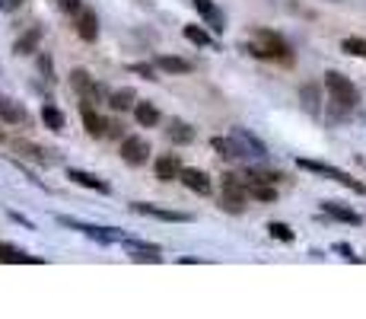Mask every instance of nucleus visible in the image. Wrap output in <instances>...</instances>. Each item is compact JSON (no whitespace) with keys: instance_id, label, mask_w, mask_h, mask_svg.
<instances>
[{"instance_id":"f257e3e1","label":"nucleus","mask_w":366,"mask_h":319,"mask_svg":"<svg viewBox=\"0 0 366 319\" xmlns=\"http://www.w3.org/2000/svg\"><path fill=\"white\" fill-rule=\"evenodd\" d=\"M325 90H328V96H332V106H334V115L338 118L347 115V112L360 102L357 86L350 84V77L338 74V70H328V74H325Z\"/></svg>"},{"instance_id":"f03ea898","label":"nucleus","mask_w":366,"mask_h":319,"mask_svg":"<svg viewBox=\"0 0 366 319\" xmlns=\"http://www.w3.org/2000/svg\"><path fill=\"white\" fill-rule=\"evenodd\" d=\"M245 51H252L255 58L287 61V64H290V45L283 42L277 32H271V29H258V32H255V39L245 45Z\"/></svg>"},{"instance_id":"7ed1b4c3","label":"nucleus","mask_w":366,"mask_h":319,"mask_svg":"<svg viewBox=\"0 0 366 319\" xmlns=\"http://www.w3.org/2000/svg\"><path fill=\"white\" fill-rule=\"evenodd\" d=\"M249 202V188H245V179L233 176V173H223V192H220V211L226 214H242Z\"/></svg>"},{"instance_id":"20e7f679","label":"nucleus","mask_w":366,"mask_h":319,"mask_svg":"<svg viewBox=\"0 0 366 319\" xmlns=\"http://www.w3.org/2000/svg\"><path fill=\"white\" fill-rule=\"evenodd\" d=\"M296 166L300 169H306V173H316V176H325V179H332V182H338V185H344V188H350V192H357V195H366V185L363 182H357L354 176H347L344 169H338V166H328V163H318V160H296Z\"/></svg>"},{"instance_id":"39448f33","label":"nucleus","mask_w":366,"mask_h":319,"mask_svg":"<svg viewBox=\"0 0 366 319\" xmlns=\"http://www.w3.org/2000/svg\"><path fill=\"white\" fill-rule=\"evenodd\" d=\"M58 224L61 227H70V230H80L83 236H90V240H96V243L108 246V243H125V236L121 230L115 227H99V224H86V220H77V218H64V214H58Z\"/></svg>"},{"instance_id":"423d86ee","label":"nucleus","mask_w":366,"mask_h":319,"mask_svg":"<svg viewBox=\"0 0 366 319\" xmlns=\"http://www.w3.org/2000/svg\"><path fill=\"white\" fill-rule=\"evenodd\" d=\"M70 86H74V90L80 93V99L90 102V106H92V102L108 99L105 90H102V84H96L86 68H74V70H70Z\"/></svg>"},{"instance_id":"0eeeda50","label":"nucleus","mask_w":366,"mask_h":319,"mask_svg":"<svg viewBox=\"0 0 366 319\" xmlns=\"http://www.w3.org/2000/svg\"><path fill=\"white\" fill-rule=\"evenodd\" d=\"M134 214H143V218H156L166 220V224H192V214L188 211H175V208H159V204H147V202H131Z\"/></svg>"},{"instance_id":"6e6552de","label":"nucleus","mask_w":366,"mask_h":319,"mask_svg":"<svg viewBox=\"0 0 366 319\" xmlns=\"http://www.w3.org/2000/svg\"><path fill=\"white\" fill-rule=\"evenodd\" d=\"M230 135H233V141L239 144L242 160H252V163H265V160H267L265 141H258V137L252 135V131H245V128H233Z\"/></svg>"},{"instance_id":"1a4fd4ad","label":"nucleus","mask_w":366,"mask_h":319,"mask_svg":"<svg viewBox=\"0 0 366 319\" xmlns=\"http://www.w3.org/2000/svg\"><path fill=\"white\" fill-rule=\"evenodd\" d=\"M121 160H125L128 166H143V163H147V160H150V141H147V137H141V135H131V137H125V141H121Z\"/></svg>"},{"instance_id":"9d476101","label":"nucleus","mask_w":366,"mask_h":319,"mask_svg":"<svg viewBox=\"0 0 366 319\" xmlns=\"http://www.w3.org/2000/svg\"><path fill=\"white\" fill-rule=\"evenodd\" d=\"M192 7L201 13V19L214 29V32H223L226 29V17H223V10L216 7L214 0H192Z\"/></svg>"},{"instance_id":"9b49d317","label":"nucleus","mask_w":366,"mask_h":319,"mask_svg":"<svg viewBox=\"0 0 366 319\" xmlns=\"http://www.w3.org/2000/svg\"><path fill=\"white\" fill-rule=\"evenodd\" d=\"M77 35H80L83 42H96V39H99V17H96V10L83 7L77 13Z\"/></svg>"},{"instance_id":"f8f14e48","label":"nucleus","mask_w":366,"mask_h":319,"mask_svg":"<svg viewBox=\"0 0 366 319\" xmlns=\"http://www.w3.org/2000/svg\"><path fill=\"white\" fill-rule=\"evenodd\" d=\"M67 179L70 182H77V185H83V188H90V192H99V195H108L112 192V185L105 182V179H99V176H92V173H86V169H67Z\"/></svg>"},{"instance_id":"ddd939ff","label":"nucleus","mask_w":366,"mask_h":319,"mask_svg":"<svg viewBox=\"0 0 366 319\" xmlns=\"http://www.w3.org/2000/svg\"><path fill=\"white\" fill-rule=\"evenodd\" d=\"M182 160H179V153H163V157L156 160V179L159 182H172V179H182Z\"/></svg>"},{"instance_id":"4468645a","label":"nucleus","mask_w":366,"mask_h":319,"mask_svg":"<svg viewBox=\"0 0 366 319\" xmlns=\"http://www.w3.org/2000/svg\"><path fill=\"white\" fill-rule=\"evenodd\" d=\"M80 115H83V128H86V135H90V137H108V122L92 109L90 102H83Z\"/></svg>"},{"instance_id":"2eb2a0df","label":"nucleus","mask_w":366,"mask_h":319,"mask_svg":"<svg viewBox=\"0 0 366 319\" xmlns=\"http://www.w3.org/2000/svg\"><path fill=\"white\" fill-rule=\"evenodd\" d=\"M182 182H185V188H192V192H198V195H210V188H214L207 173H204V169H194V166L182 169Z\"/></svg>"},{"instance_id":"dca6fc26","label":"nucleus","mask_w":366,"mask_h":319,"mask_svg":"<svg viewBox=\"0 0 366 319\" xmlns=\"http://www.w3.org/2000/svg\"><path fill=\"white\" fill-rule=\"evenodd\" d=\"M0 262H3V265H42V259H39V255H29V252H23V249H17V246L13 243H3V240H0Z\"/></svg>"},{"instance_id":"f3484780","label":"nucleus","mask_w":366,"mask_h":319,"mask_svg":"<svg viewBox=\"0 0 366 319\" xmlns=\"http://www.w3.org/2000/svg\"><path fill=\"white\" fill-rule=\"evenodd\" d=\"M13 151H17L19 157L32 160V163H45V166H51V163H54L51 151H45V147H39V144H32V141H13Z\"/></svg>"},{"instance_id":"a211bd4d","label":"nucleus","mask_w":366,"mask_h":319,"mask_svg":"<svg viewBox=\"0 0 366 319\" xmlns=\"http://www.w3.org/2000/svg\"><path fill=\"white\" fill-rule=\"evenodd\" d=\"M322 211L328 214V218L341 220V224H350V227H357V224H363V218H360L354 208H347V204L341 202H322Z\"/></svg>"},{"instance_id":"6ab92c4d","label":"nucleus","mask_w":366,"mask_h":319,"mask_svg":"<svg viewBox=\"0 0 366 319\" xmlns=\"http://www.w3.org/2000/svg\"><path fill=\"white\" fill-rule=\"evenodd\" d=\"M39 42H42V29H39V26H32L29 32H23L17 42H13V51H17L19 58H29V55H35V51H39Z\"/></svg>"},{"instance_id":"aec40b11","label":"nucleus","mask_w":366,"mask_h":319,"mask_svg":"<svg viewBox=\"0 0 366 319\" xmlns=\"http://www.w3.org/2000/svg\"><path fill=\"white\" fill-rule=\"evenodd\" d=\"M0 115H3V122H10V125H26L29 122V112H26V106L23 102H17V99H0Z\"/></svg>"},{"instance_id":"412c9836","label":"nucleus","mask_w":366,"mask_h":319,"mask_svg":"<svg viewBox=\"0 0 366 319\" xmlns=\"http://www.w3.org/2000/svg\"><path fill=\"white\" fill-rule=\"evenodd\" d=\"M108 109H115V112H128V109H134L137 106V93L131 90V86H121V90H115V93H108Z\"/></svg>"},{"instance_id":"4be33fe9","label":"nucleus","mask_w":366,"mask_h":319,"mask_svg":"<svg viewBox=\"0 0 366 319\" xmlns=\"http://www.w3.org/2000/svg\"><path fill=\"white\" fill-rule=\"evenodd\" d=\"M166 137L172 144H192L194 141V128L185 122V118H172L166 128Z\"/></svg>"},{"instance_id":"5701e85b","label":"nucleus","mask_w":366,"mask_h":319,"mask_svg":"<svg viewBox=\"0 0 366 319\" xmlns=\"http://www.w3.org/2000/svg\"><path fill=\"white\" fill-rule=\"evenodd\" d=\"M134 118H137L141 128H156L159 125V109L153 102H137V106H134Z\"/></svg>"},{"instance_id":"b1692460","label":"nucleus","mask_w":366,"mask_h":319,"mask_svg":"<svg viewBox=\"0 0 366 319\" xmlns=\"http://www.w3.org/2000/svg\"><path fill=\"white\" fill-rule=\"evenodd\" d=\"M210 147L216 151V157H220V160H242V151H239V144L233 141V135H230V137H214Z\"/></svg>"},{"instance_id":"393cba45","label":"nucleus","mask_w":366,"mask_h":319,"mask_svg":"<svg viewBox=\"0 0 366 319\" xmlns=\"http://www.w3.org/2000/svg\"><path fill=\"white\" fill-rule=\"evenodd\" d=\"M156 68L166 70V74H192V61L175 58V55H159V58H156Z\"/></svg>"},{"instance_id":"a878e982","label":"nucleus","mask_w":366,"mask_h":319,"mask_svg":"<svg viewBox=\"0 0 366 319\" xmlns=\"http://www.w3.org/2000/svg\"><path fill=\"white\" fill-rule=\"evenodd\" d=\"M42 122H45L48 131H54V135H61V131L67 128V118H64V112H61L58 106H42Z\"/></svg>"},{"instance_id":"bb28decb","label":"nucleus","mask_w":366,"mask_h":319,"mask_svg":"<svg viewBox=\"0 0 366 319\" xmlns=\"http://www.w3.org/2000/svg\"><path fill=\"white\" fill-rule=\"evenodd\" d=\"M245 188H249V198H255V202H277V188L271 182H252Z\"/></svg>"},{"instance_id":"cd10ccee","label":"nucleus","mask_w":366,"mask_h":319,"mask_svg":"<svg viewBox=\"0 0 366 319\" xmlns=\"http://www.w3.org/2000/svg\"><path fill=\"white\" fill-rule=\"evenodd\" d=\"M182 35L188 39L192 45H198V48H214V39H210V32H204L201 26H185Z\"/></svg>"},{"instance_id":"c85d7f7f","label":"nucleus","mask_w":366,"mask_h":319,"mask_svg":"<svg viewBox=\"0 0 366 319\" xmlns=\"http://www.w3.org/2000/svg\"><path fill=\"white\" fill-rule=\"evenodd\" d=\"M300 99H303V109L309 112V115H318V86L316 84H306L300 90Z\"/></svg>"},{"instance_id":"c756f323","label":"nucleus","mask_w":366,"mask_h":319,"mask_svg":"<svg viewBox=\"0 0 366 319\" xmlns=\"http://www.w3.org/2000/svg\"><path fill=\"white\" fill-rule=\"evenodd\" d=\"M341 51L344 55H354V58H366V39H357V35H350L341 42Z\"/></svg>"},{"instance_id":"7c9ffc66","label":"nucleus","mask_w":366,"mask_h":319,"mask_svg":"<svg viewBox=\"0 0 366 319\" xmlns=\"http://www.w3.org/2000/svg\"><path fill=\"white\" fill-rule=\"evenodd\" d=\"M267 233L274 236V240H281V243H293V240H296V233H293L287 224H281V220H271V224H267Z\"/></svg>"},{"instance_id":"2f4dec72","label":"nucleus","mask_w":366,"mask_h":319,"mask_svg":"<svg viewBox=\"0 0 366 319\" xmlns=\"http://www.w3.org/2000/svg\"><path fill=\"white\" fill-rule=\"evenodd\" d=\"M131 262H153V265H159L163 255H159V249H131Z\"/></svg>"},{"instance_id":"473e14b6","label":"nucleus","mask_w":366,"mask_h":319,"mask_svg":"<svg viewBox=\"0 0 366 319\" xmlns=\"http://www.w3.org/2000/svg\"><path fill=\"white\" fill-rule=\"evenodd\" d=\"M131 74H141L143 80H156V64H131Z\"/></svg>"},{"instance_id":"72a5a7b5","label":"nucleus","mask_w":366,"mask_h":319,"mask_svg":"<svg viewBox=\"0 0 366 319\" xmlns=\"http://www.w3.org/2000/svg\"><path fill=\"white\" fill-rule=\"evenodd\" d=\"M54 3H58L61 13H74V17L83 10V0H54Z\"/></svg>"},{"instance_id":"f704fd0d","label":"nucleus","mask_w":366,"mask_h":319,"mask_svg":"<svg viewBox=\"0 0 366 319\" xmlns=\"http://www.w3.org/2000/svg\"><path fill=\"white\" fill-rule=\"evenodd\" d=\"M334 252H341V255H344V259H347V262H360L357 255H354V249H350L347 243H334Z\"/></svg>"},{"instance_id":"c9c22d12","label":"nucleus","mask_w":366,"mask_h":319,"mask_svg":"<svg viewBox=\"0 0 366 319\" xmlns=\"http://www.w3.org/2000/svg\"><path fill=\"white\" fill-rule=\"evenodd\" d=\"M7 214H10V218H13V220H19V224H23L26 230H35V224H32V220H29V218H23V214H19V211L7 208Z\"/></svg>"},{"instance_id":"e433bc0d","label":"nucleus","mask_w":366,"mask_h":319,"mask_svg":"<svg viewBox=\"0 0 366 319\" xmlns=\"http://www.w3.org/2000/svg\"><path fill=\"white\" fill-rule=\"evenodd\" d=\"M39 68H42V74L48 77V80H54V77H51V74H54V68H51V58H48V55H42V58H39Z\"/></svg>"},{"instance_id":"4c0bfd02","label":"nucleus","mask_w":366,"mask_h":319,"mask_svg":"<svg viewBox=\"0 0 366 319\" xmlns=\"http://www.w3.org/2000/svg\"><path fill=\"white\" fill-rule=\"evenodd\" d=\"M19 3H23V0H0V10H3V13H13Z\"/></svg>"},{"instance_id":"58836bf2","label":"nucleus","mask_w":366,"mask_h":319,"mask_svg":"<svg viewBox=\"0 0 366 319\" xmlns=\"http://www.w3.org/2000/svg\"><path fill=\"white\" fill-rule=\"evenodd\" d=\"M0 141H3V131H0Z\"/></svg>"},{"instance_id":"ea45409f","label":"nucleus","mask_w":366,"mask_h":319,"mask_svg":"<svg viewBox=\"0 0 366 319\" xmlns=\"http://www.w3.org/2000/svg\"><path fill=\"white\" fill-rule=\"evenodd\" d=\"M332 3H341V0H332Z\"/></svg>"},{"instance_id":"a19ab883","label":"nucleus","mask_w":366,"mask_h":319,"mask_svg":"<svg viewBox=\"0 0 366 319\" xmlns=\"http://www.w3.org/2000/svg\"><path fill=\"white\" fill-rule=\"evenodd\" d=\"M0 99H3V96H0Z\"/></svg>"}]
</instances>
